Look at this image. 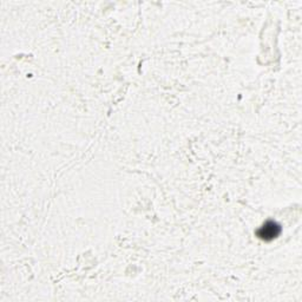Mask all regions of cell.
I'll list each match as a JSON object with an SVG mask.
<instances>
[{"label":"cell","instance_id":"obj_1","mask_svg":"<svg viewBox=\"0 0 302 302\" xmlns=\"http://www.w3.org/2000/svg\"><path fill=\"white\" fill-rule=\"evenodd\" d=\"M280 231H281L280 225H277L276 223H274V222H268V223H266V224L263 225L260 230H258V236L262 238L263 240L269 241V240L275 238L276 236L280 234Z\"/></svg>","mask_w":302,"mask_h":302}]
</instances>
